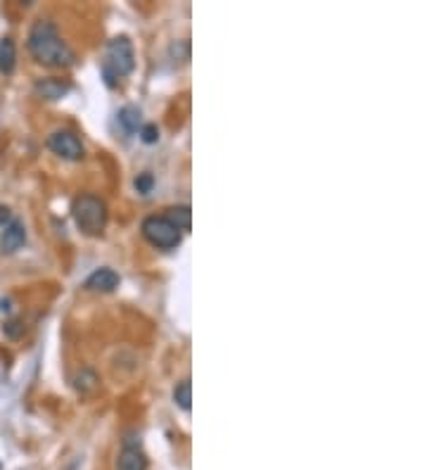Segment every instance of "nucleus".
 Wrapping results in <instances>:
<instances>
[{
  "label": "nucleus",
  "mask_w": 427,
  "mask_h": 470,
  "mask_svg": "<svg viewBox=\"0 0 427 470\" xmlns=\"http://www.w3.org/2000/svg\"><path fill=\"white\" fill-rule=\"evenodd\" d=\"M26 45H29V52L33 55L38 65L43 67H72L76 62V52L67 45V40L59 36L57 26L50 22V19H38L33 22L29 38H26Z\"/></svg>",
  "instance_id": "obj_1"
},
{
  "label": "nucleus",
  "mask_w": 427,
  "mask_h": 470,
  "mask_svg": "<svg viewBox=\"0 0 427 470\" xmlns=\"http://www.w3.org/2000/svg\"><path fill=\"white\" fill-rule=\"evenodd\" d=\"M72 216L79 230L86 235H103V230L107 228V219H110L105 200H100L98 195H88V193L79 195L76 200L72 202Z\"/></svg>",
  "instance_id": "obj_2"
},
{
  "label": "nucleus",
  "mask_w": 427,
  "mask_h": 470,
  "mask_svg": "<svg viewBox=\"0 0 427 470\" xmlns=\"http://www.w3.org/2000/svg\"><path fill=\"white\" fill-rule=\"evenodd\" d=\"M105 65H103V74L107 86H114L117 79H124L133 72L135 67V57H133V45L126 36H117L107 43L105 50Z\"/></svg>",
  "instance_id": "obj_3"
},
{
  "label": "nucleus",
  "mask_w": 427,
  "mask_h": 470,
  "mask_svg": "<svg viewBox=\"0 0 427 470\" xmlns=\"http://www.w3.org/2000/svg\"><path fill=\"white\" fill-rule=\"evenodd\" d=\"M142 237L157 250H176L183 240V233L166 216H147L142 219Z\"/></svg>",
  "instance_id": "obj_4"
},
{
  "label": "nucleus",
  "mask_w": 427,
  "mask_h": 470,
  "mask_svg": "<svg viewBox=\"0 0 427 470\" xmlns=\"http://www.w3.org/2000/svg\"><path fill=\"white\" fill-rule=\"evenodd\" d=\"M47 147L55 155H59L62 160H72L79 162L84 160V142L74 131L69 128H59V131H52L50 138H47Z\"/></svg>",
  "instance_id": "obj_5"
},
{
  "label": "nucleus",
  "mask_w": 427,
  "mask_h": 470,
  "mask_svg": "<svg viewBox=\"0 0 427 470\" xmlns=\"http://www.w3.org/2000/svg\"><path fill=\"white\" fill-rule=\"evenodd\" d=\"M26 242V228L19 219H12L0 235V252L3 254H15V252Z\"/></svg>",
  "instance_id": "obj_6"
},
{
  "label": "nucleus",
  "mask_w": 427,
  "mask_h": 470,
  "mask_svg": "<svg viewBox=\"0 0 427 470\" xmlns=\"http://www.w3.org/2000/svg\"><path fill=\"white\" fill-rule=\"evenodd\" d=\"M121 278L117 271L112 269H95L91 276L86 278V288L93 292H114L119 288Z\"/></svg>",
  "instance_id": "obj_7"
},
{
  "label": "nucleus",
  "mask_w": 427,
  "mask_h": 470,
  "mask_svg": "<svg viewBox=\"0 0 427 470\" xmlns=\"http://www.w3.org/2000/svg\"><path fill=\"white\" fill-rule=\"evenodd\" d=\"M33 91H36L38 98H43V100H59V98H64V95L72 91V84H69V81L55 79V77L38 79L36 86H33Z\"/></svg>",
  "instance_id": "obj_8"
},
{
  "label": "nucleus",
  "mask_w": 427,
  "mask_h": 470,
  "mask_svg": "<svg viewBox=\"0 0 427 470\" xmlns=\"http://www.w3.org/2000/svg\"><path fill=\"white\" fill-rule=\"evenodd\" d=\"M117 470H147V459L138 447H124L117 456Z\"/></svg>",
  "instance_id": "obj_9"
},
{
  "label": "nucleus",
  "mask_w": 427,
  "mask_h": 470,
  "mask_svg": "<svg viewBox=\"0 0 427 470\" xmlns=\"http://www.w3.org/2000/svg\"><path fill=\"white\" fill-rule=\"evenodd\" d=\"M17 67V47L12 38L0 40V74H12Z\"/></svg>",
  "instance_id": "obj_10"
},
{
  "label": "nucleus",
  "mask_w": 427,
  "mask_h": 470,
  "mask_svg": "<svg viewBox=\"0 0 427 470\" xmlns=\"http://www.w3.org/2000/svg\"><path fill=\"white\" fill-rule=\"evenodd\" d=\"M166 219L173 223L176 228L181 230V233H188L190 230V223H193V212H190L188 204H176V207L166 209Z\"/></svg>",
  "instance_id": "obj_11"
},
{
  "label": "nucleus",
  "mask_w": 427,
  "mask_h": 470,
  "mask_svg": "<svg viewBox=\"0 0 427 470\" xmlns=\"http://www.w3.org/2000/svg\"><path fill=\"white\" fill-rule=\"evenodd\" d=\"M119 124L126 128L128 133H135L140 128V110L133 105L124 107V110L119 112Z\"/></svg>",
  "instance_id": "obj_12"
},
{
  "label": "nucleus",
  "mask_w": 427,
  "mask_h": 470,
  "mask_svg": "<svg viewBox=\"0 0 427 470\" xmlns=\"http://www.w3.org/2000/svg\"><path fill=\"white\" fill-rule=\"evenodd\" d=\"M173 401H176V406L183 408V411H190V406H193L190 404V401H193V387H190V380H183V383L176 385Z\"/></svg>",
  "instance_id": "obj_13"
},
{
  "label": "nucleus",
  "mask_w": 427,
  "mask_h": 470,
  "mask_svg": "<svg viewBox=\"0 0 427 470\" xmlns=\"http://www.w3.org/2000/svg\"><path fill=\"white\" fill-rule=\"evenodd\" d=\"M152 186H154V176H152V174H140L138 179H135V190H138V193H142V195L150 193Z\"/></svg>",
  "instance_id": "obj_14"
},
{
  "label": "nucleus",
  "mask_w": 427,
  "mask_h": 470,
  "mask_svg": "<svg viewBox=\"0 0 427 470\" xmlns=\"http://www.w3.org/2000/svg\"><path fill=\"white\" fill-rule=\"evenodd\" d=\"M140 140H142V142H147V145L157 142V140H159V128L154 126V124L142 126V128H140Z\"/></svg>",
  "instance_id": "obj_15"
},
{
  "label": "nucleus",
  "mask_w": 427,
  "mask_h": 470,
  "mask_svg": "<svg viewBox=\"0 0 427 470\" xmlns=\"http://www.w3.org/2000/svg\"><path fill=\"white\" fill-rule=\"evenodd\" d=\"M3 332L8 337H19V332H22V325H19V321H8L3 325Z\"/></svg>",
  "instance_id": "obj_16"
},
{
  "label": "nucleus",
  "mask_w": 427,
  "mask_h": 470,
  "mask_svg": "<svg viewBox=\"0 0 427 470\" xmlns=\"http://www.w3.org/2000/svg\"><path fill=\"white\" fill-rule=\"evenodd\" d=\"M12 221V212L10 207H5V204H0V226H8Z\"/></svg>",
  "instance_id": "obj_17"
}]
</instances>
